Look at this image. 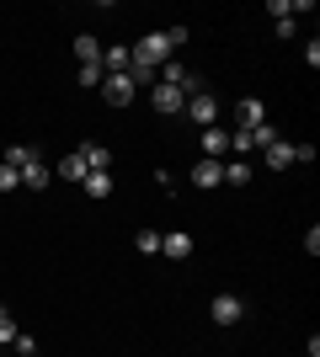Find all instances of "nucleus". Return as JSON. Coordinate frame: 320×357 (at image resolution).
<instances>
[{
    "instance_id": "obj_20",
    "label": "nucleus",
    "mask_w": 320,
    "mask_h": 357,
    "mask_svg": "<svg viewBox=\"0 0 320 357\" xmlns=\"http://www.w3.org/2000/svg\"><path fill=\"white\" fill-rule=\"evenodd\" d=\"M139 256H160V229H139Z\"/></svg>"
},
{
    "instance_id": "obj_12",
    "label": "nucleus",
    "mask_w": 320,
    "mask_h": 357,
    "mask_svg": "<svg viewBox=\"0 0 320 357\" xmlns=\"http://www.w3.org/2000/svg\"><path fill=\"white\" fill-rule=\"evenodd\" d=\"M80 160H86V171H112V149L107 144H80Z\"/></svg>"
},
{
    "instance_id": "obj_17",
    "label": "nucleus",
    "mask_w": 320,
    "mask_h": 357,
    "mask_svg": "<svg viewBox=\"0 0 320 357\" xmlns=\"http://www.w3.org/2000/svg\"><path fill=\"white\" fill-rule=\"evenodd\" d=\"M251 149H257L251 128H229V155H251Z\"/></svg>"
},
{
    "instance_id": "obj_11",
    "label": "nucleus",
    "mask_w": 320,
    "mask_h": 357,
    "mask_svg": "<svg viewBox=\"0 0 320 357\" xmlns=\"http://www.w3.org/2000/svg\"><path fill=\"white\" fill-rule=\"evenodd\" d=\"M261 155H267V171H289V165H294V144H289V139H273Z\"/></svg>"
},
{
    "instance_id": "obj_3",
    "label": "nucleus",
    "mask_w": 320,
    "mask_h": 357,
    "mask_svg": "<svg viewBox=\"0 0 320 357\" xmlns=\"http://www.w3.org/2000/svg\"><path fill=\"white\" fill-rule=\"evenodd\" d=\"M187 118L198 123V128H213L219 123V96H208V91H198V96H187V107H182Z\"/></svg>"
},
{
    "instance_id": "obj_25",
    "label": "nucleus",
    "mask_w": 320,
    "mask_h": 357,
    "mask_svg": "<svg viewBox=\"0 0 320 357\" xmlns=\"http://www.w3.org/2000/svg\"><path fill=\"white\" fill-rule=\"evenodd\" d=\"M315 160V144H294V165H310Z\"/></svg>"
},
{
    "instance_id": "obj_5",
    "label": "nucleus",
    "mask_w": 320,
    "mask_h": 357,
    "mask_svg": "<svg viewBox=\"0 0 320 357\" xmlns=\"http://www.w3.org/2000/svg\"><path fill=\"white\" fill-rule=\"evenodd\" d=\"M102 96H107L112 107H128V102L139 96V86L128 80V75H102Z\"/></svg>"
},
{
    "instance_id": "obj_19",
    "label": "nucleus",
    "mask_w": 320,
    "mask_h": 357,
    "mask_svg": "<svg viewBox=\"0 0 320 357\" xmlns=\"http://www.w3.org/2000/svg\"><path fill=\"white\" fill-rule=\"evenodd\" d=\"M224 181H229V187H245V181H251V165H245V160H229L224 165Z\"/></svg>"
},
{
    "instance_id": "obj_2",
    "label": "nucleus",
    "mask_w": 320,
    "mask_h": 357,
    "mask_svg": "<svg viewBox=\"0 0 320 357\" xmlns=\"http://www.w3.org/2000/svg\"><path fill=\"white\" fill-rule=\"evenodd\" d=\"M208 314H213V326H241L245 320V298L241 294H219L208 304Z\"/></svg>"
},
{
    "instance_id": "obj_27",
    "label": "nucleus",
    "mask_w": 320,
    "mask_h": 357,
    "mask_svg": "<svg viewBox=\"0 0 320 357\" xmlns=\"http://www.w3.org/2000/svg\"><path fill=\"white\" fill-rule=\"evenodd\" d=\"M32 357H38V352H32Z\"/></svg>"
},
{
    "instance_id": "obj_4",
    "label": "nucleus",
    "mask_w": 320,
    "mask_h": 357,
    "mask_svg": "<svg viewBox=\"0 0 320 357\" xmlns=\"http://www.w3.org/2000/svg\"><path fill=\"white\" fill-rule=\"evenodd\" d=\"M150 107L160 112V118H176V112L187 107V96L176 86H160V80H155V86H150Z\"/></svg>"
},
{
    "instance_id": "obj_10",
    "label": "nucleus",
    "mask_w": 320,
    "mask_h": 357,
    "mask_svg": "<svg viewBox=\"0 0 320 357\" xmlns=\"http://www.w3.org/2000/svg\"><path fill=\"white\" fill-rule=\"evenodd\" d=\"M192 187H224V160H198L192 165Z\"/></svg>"
},
{
    "instance_id": "obj_18",
    "label": "nucleus",
    "mask_w": 320,
    "mask_h": 357,
    "mask_svg": "<svg viewBox=\"0 0 320 357\" xmlns=\"http://www.w3.org/2000/svg\"><path fill=\"white\" fill-rule=\"evenodd\" d=\"M22 187L43 192V187H48V165H43V160H38V165H27V171H22Z\"/></svg>"
},
{
    "instance_id": "obj_21",
    "label": "nucleus",
    "mask_w": 320,
    "mask_h": 357,
    "mask_svg": "<svg viewBox=\"0 0 320 357\" xmlns=\"http://www.w3.org/2000/svg\"><path fill=\"white\" fill-rule=\"evenodd\" d=\"M16 187H22V171L0 160V192H16Z\"/></svg>"
},
{
    "instance_id": "obj_14",
    "label": "nucleus",
    "mask_w": 320,
    "mask_h": 357,
    "mask_svg": "<svg viewBox=\"0 0 320 357\" xmlns=\"http://www.w3.org/2000/svg\"><path fill=\"white\" fill-rule=\"evenodd\" d=\"M80 187H86V197H96V203H102V197H112V171H91Z\"/></svg>"
},
{
    "instance_id": "obj_7",
    "label": "nucleus",
    "mask_w": 320,
    "mask_h": 357,
    "mask_svg": "<svg viewBox=\"0 0 320 357\" xmlns=\"http://www.w3.org/2000/svg\"><path fill=\"white\" fill-rule=\"evenodd\" d=\"M160 256L187 261V256H192V235H187V229H166V235H160Z\"/></svg>"
},
{
    "instance_id": "obj_6",
    "label": "nucleus",
    "mask_w": 320,
    "mask_h": 357,
    "mask_svg": "<svg viewBox=\"0 0 320 357\" xmlns=\"http://www.w3.org/2000/svg\"><path fill=\"white\" fill-rule=\"evenodd\" d=\"M267 123V102L261 96H241L235 102V128H261Z\"/></svg>"
},
{
    "instance_id": "obj_15",
    "label": "nucleus",
    "mask_w": 320,
    "mask_h": 357,
    "mask_svg": "<svg viewBox=\"0 0 320 357\" xmlns=\"http://www.w3.org/2000/svg\"><path fill=\"white\" fill-rule=\"evenodd\" d=\"M75 59L80 64H102V43H96L91 32H80V38H75Z\"/></svg>"
},
{
    "instance_id": "obj_22",
    "label": "nucleus",
    "mask_w": 320,
    "mask_h": 357,
    "mask_svg": "<svg viewBox=\"0 0 320 357\" xmlns=\"http://www.w3.org/2000/svg\"><path fill=\"white\" fill-rule=\"evenodd\" d=\"M75 80H80L86 91H96V86H102V64H80V75H75Z\"/></svg>"
},
{
    "instance_id": "obj_1",
    "label": "nucleus",
    "mask_w": 320,
    "mask_h": 357,
    "mask_svg": "<svg viewBox=\"0 0 320 357\" xmlns=\"http://www.w3.org/2000/svg\"><path fill=\"white\" fill-rule=\"evenodd\" d=\"M128 54H134L139 70H160V64L171 59V43H166V32H144V38H139V48H128Z\"/></svg>"
},
{
    "instance_id": "obj_16",
    "label": "nucleus",
    "mask_w": 320,
    "mask_h": 357,
    "mask_svg": "<svg viewBox=\"0 0 320 357\" xmlns=\"http://www.w3.org/2000/svg\"><path fill=\"white\" fill-rule=\"evenodd\" d=\"M59 176H64V181H86V176H91V171H86V160H80V149H70V155L59 160Z\"/></svg>"
},
{
    "instance_id": "obj_8",
    "label": "nucleus",
    "mask_w": 320,
    "mask_h": 357,
    "mask_svg": "<svg viewBox=\"0 0 320 357\" xmlns=\"http://www.w3.org/2000/svg\"><path fill=\"white\" fill-rule=\"evenodd\" d=\"M128 70H134V54H128V43L102 48V75H128Z\"/></svg>"
},
{
    "instance_id": "obj_23",
    "label": "nucleus",
    "mask_w": 320,
    "mask_h": 357,
    "mask_svg": "<svg viewBox=\"0 0 320 357\" xmlns=\"http://www.w3.org/2000/svg\"><path fill=\"white\" fill-rule=\"evenodd\" d=\"M6 342H16V320H11V310L0 304V347H6Z\"/></svg>"
},
{
    "instance_id": "obj_13",
    "label": "nucleus",
    "mask_w": 320,
    "mask_h": 357,
    "mask_svg": "<svg viewBox=\"0 0 320 357\" xmlns=\"http://www.w3.org/2000/svg\"><path fill=\"white\" fill-rule=\"evenodd\" d=\"M43 155H38V144H11L6 149V165H16V171H27V165H38Z\"/></svg>"
},
{
    "instance_id": "obj_26",
    "label": "nucleus",
    "mask_w": 320,
    "mask_h": 357,
    "mask_svg": "<svg viewBox=\"0 0 320 357\" xmlns=\"http://www.w3.org/2000/svg\"><path fill=\"white\" fill-rule=\"evenodd\" d=\"M166 43H171V54H176V48L187 43V27H166Z\"/></svg>"
},
{
    "instance_id": "obj_24",
    "label": "nucleus",
    "mask_w": 320,
    "mask_h": 357,
    "mask_svg": "<svg viewBox=\"0 0 320 357\" xmlns=\"http://www.w3.org/2000/svg\"><path fill=\"white\" fill-rule=\"evenodd\" d=\"M267 16H277V22H289V16H294V0H273V6H267Z\"/></svg>"
},
{
    "instance_id": "obj_9",
    "label": "nucleus",
    "mask_w": 320,
    "mask_h": 357,
    "mask_svg": "<svg viewBox=\"0 0 320 357\" xmlns=\"http://www.w3.org/2000/svg\"><path fill=\"white\" fill-rule=\"evenodd\" d=\"M198 149H203V160H224V149H229V134L219 128V123H213V128H203Z\"/></svg>"
}]
</instances>
